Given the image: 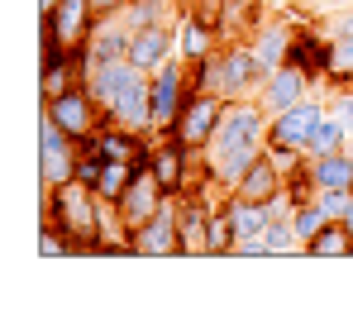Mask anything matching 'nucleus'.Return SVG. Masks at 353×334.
Masks as SVG:
<instances>
[{
	"instance_id": "22",
	"label": "nucleus",
	"mask_w": 353,
	"mask_h": 334,
	"mask_svg": "<svg viewBox=\"0 0 353 334\" xmlns=\"http://www.w3.org/2000/svg\"><path fill=\"white\" fill-rule=\"evenodd\" d=\"M310 258H353V224L349 220H330L310 244H305Z\"/></svg>"
},
{
	"instance_id": "19",
	"label": "nucleus",
	"mask_w": 353,
	"mask_h": 334,
	"mask_svg": "<svg viewBox=\"0 0 353 334\" xmlns=\"http://www.w3.org/2000/svg\"><path fill=\"white\" fill-rule=\"evenodd\" d=\"M305 177H310V191H339L353 186V153H320V158H305Z\"/></svg>"
},
{
	"instance_id": "17",
	"label": "nucleus",
	"mask_w": 353,
	"mask_h": 334,
	"mask_svg": "<svg viewBox=\"0 0 353 334\" xmlns=\"http://www.w3.org/2000/svg\"><path fill=\"white\" fill-rule=\"evenodd\" d=\"M287 191V177H282V163L272 158V153H263V158H253L248 163V172L234 181V196H243V201H272V196H282Z\"/></svg>"
},
{
	"instance_id": "14",
	"label": "nucleus",
	"mask_w": 353,
	"mask_h": 334,
	"mask_svg": "<svg viewBox=\"0 0 353 334\" xmlns=\"http://www.w3.org/2000/svg\"><path fill=\"white\" fill-rule=\"evenodd\" d=\"M129 39H134V29L124 24V14H101V19H96V29H91V39H86V48H77L81 72H86V62L129 57Z\"/></svg>"
},
{
	"instance_id": "6",
	"label": "nucleus",
	"mask_w": 353,
	"mask_h": 334,
	"mask_svg": "<svg viewBox=\"0 0 353 334\" xmlns=\"http://www.w3.org/2000/svg\"><path fill=\"white\" fill-rule=\"evenodd\" d=\"M191 91H196V81H191V72L181 67V57H168L163 67H153L148 72V96H153V129L158 134H172L176 115L181 106L191 101Z\"/></svg>"
},
{
	"instance_id": "27",
	"label": "nucleus",
	"mask_w": 353,
	"mask_h": 334,
	"mask_svg": "<svg viewBox=\"0 0 353 334\" xmlns=\"http://www.w3.org/2000/svg\"><path fill=\"white\" fill-rule=\"evenodd\" d=\"M134 172H139V163H110V158H105L101 177H96V196H101V201H119L124 186L134 181Z\"/></svg>"
},
{
	"instance_id": "28",
	"label": "nucleus",
	"mask_w": 353,
	"mask_h": 334,
	"mask_svg": "<svg viewBox=\"0 0 353 334\" xmlns=\"http://www.w3.org/2000/svg\"><path fill=\"white\" fill-rule=\"evenodd\" d=\"M263 244H268V253H305V244H301V234H296L292 215H277V220L268 224Z\"/></svg>"
},
{
	"instance_id": "8",
	"label": "nucleus",
	"mask_w": 353,
	"mask_h": 334,
	"mask_svg": "<svg viewBox=\"0 0 353 334\" xmlns=\"http://www.w3.org/2000/svg\"><path fill=\"white\" fill-rule=\"evenodd\" d=\"M43 110L53 115L62 129L77 139V144H86V139L105 124V110L91 101V91H86V86H72V91H62V96H53V101H43Z\"/></svg>"
},
{
	"instance_id": "16",
	"label": "nucleus",
	"mask_w": 353,
	"mask_h": 334,
	"mask_svg": "<svg viewBox=\"0 0 353 334\" xmlns=\"http://www.w3.org/2000/svg\"><path fill=\"white\" fill-rule=\"evenodd\" d=\"M172 53H176V29L172 24H148V29H134V39H129V62H134L139 72L163 67Z\"/></svg>"
},
{
	"instance_id": "26",
	"label": "nucleus",
	"mask_w": 353,
	"mask_h": 334,
	"mask_svg": "<svg viewBox=\"0 0 353 334\" xmlns=\"http://www.w3.org/2000/svg\"><path fill=\"white\" fill-rule=\"evenodd\" d=\"M124 24L129 29H148V24H172V0H129L124 10Z\"/></svg>"
},
{
	"instance_id": "21",
	"label": "nucleus",
	"mask_w": 353,
	"mask_h": 334,
	"mask_svg": "<svg viewBox=\"0 0 353 334\" xmlns=\"http://www.w3.org/2000/svg\"><path fill=\"white\" fill-rule=\"evenodd\" d=\"M215 39H220V34H215V24H205V19H196V14H191V19H181V29H176V57L196 67V62H205V57L220 48Z\"/></svg>"
},
{
	"instance_id": "4",
	"label": "nucleus",
	"mask_w": 353,
	"mask_h": 334,
	"mask_svg": "<svg viewBox=\"0 0 353 334\" xmlns=\"http://www.w3.org/2000/svg\"><path fill=\"white\" fill-rule=\"evenodd\" d=\"M320 119H325V101L310 91L305 101H296L292 110L268 119V153L282 167H292L296 158H305V144H310V134H315Z\"/></svg>"
},
{
	"instance_id": "34",
	"label": "nucleus",
	"mask_w": 353,
	"mask_h": 334,
	"mask_svg": "<svg viewBox=\"0 0 353 334\" xmlns=\"http://www.w3.org/2000/svg\"><path fill=\"white\" fill-rule=\"evenodd\" d=\"M349 5H353V0H349Z\"/></svg>"
},
{
	"instance_id": "32",
	"label": "nucleus",
	"mask_w": 353,
	"mask_h": 334,
	"mask_svg": "<svg viewBox=\"0 0 353 334\" xmlns=\"http://www.w3.org/2000/svg\"><path fill=\"white\" fill-rule=\"evenodd\" d=\"M339 119L349 124V134H353V91H344V96H339Z\"/></svg>"
},
{
	"instance_id": "13",
	"label": "nucleus",
	"mask_w": 353,
	"mask_h": 334,
	"mask_svg": "<svg viewBox=\"0 0 353 334\" xmlns=\"http://www.w3.org/2000/svg\"><path fill=\"white\" fill-rule=\"evenodd\" d=\"M134 253L143 258H172L181 253V224H176V196H168V206L153 215L148 224L134 229Z\"/></svg>"
},
{
	"instance_id": "33",
	"label": "nucleus",
	"mask_w": 353,
	"mask_h": 334,
	"mask_svg": "<svg viewBox=\"0 0 353 334\" xmlns=\"http://www.w3.org/2000/svg\"><path fill=\"white\" fill-rule=\"evenodd\" d=\"M58 10V0H39V14H53Z\"/></svg>"
},
{
	"instance_id": "3",
	"label": "nucleus",
	"mask_w": 353,
	"mask_h": 334,
	"mask_svg": "<svg viewBox=\"0 0 353 334\" xmlns=\"http://www.w3.org/2000/svg\"><path fill=\"white\" fill-rule=\"evenodd\" d=\"M43 220H53L72 239V253H101L96 229H101V196L86 181H67L58 191H43Z\"/></svg>"
},
{
	"instance_id": "23",
	"label": "nucleus",
	"mask_w": 353,
	"mask_h": 334,
	"mask_svg": "<svg viewBox=\"0 0 353 334\" xmlns=\"http://www.w3.org/2000/svg\"><path fill=\"white\" fill-rule=\"evenodd\" d=\"M325 34H330V72L334 77H353V5L344 19H330L325 24Z\"/></svg>"
},
{
	"instance_id": "7",
	"label": "nucleus",
	"mask_w": 353,
	"mask_h": 334,
	"mask_svg": "<svg viewBox=\"0 0 353 334\" xmlns=\"http://www.w3.org/2000/svg\"><path fill=\"white\" fill-rule=\"evenodd\" d=\"M220 115H225V101L215 91H191V101L181 106V115L172 124V139L181 148H191V153H205L215 129H220Z\"/></svg>"
},
{
	"instance_id": "31",
	"label": "nucleus",
	"mask_w": 353,
	"mask_h": 334,
	"mask_svg": "<svg viewBox=\"0 0 353 334\" xmlns=\"http://www.w3.org/2000/svg\"><path fill=\"white\" fill-rule=\"evenodd\" d=\"M124 5H129V0H91V10H96V19H101V14H119Z\"/></svg>"
},
{
	"instance_id": "25",
	"label": "nucleus",
	"mask_w": 353,
	"mask_h": 334,
	"mask_svg": "<svg viewBox=\"0 0 353 334\" xmlns=\"http://www.w3.org/2000/svg\"><path fill=\"white\" fill-rule=\"evenodd\" d=\"M215 34L225 43H239V34H253V5L248 0H225L220 19H215Z\"/></svg>"
},
{
	"instance_id": "12",
	"label": "nucleus",
	"mask_w": 353,
	"mask_h": 334,
	"mask_svg": "<svg viewBox=\"0 0 353 334\" xmlns=\"http://www.w3.org/2000/svg\"><path fill=\"white\" fill-rule=\"evenodd\" d=\"M105 124H119L129 134H148L153 129V96H148V72H139L115 101L105 106Z\"/></svg>"
},
{
	"instance_id": "15",
	"label": "nucleus",
	"mask_w": 353,
	"mask_h": 334,
	"mask_svg": "<svg viewBox=\"0 0 353 334\" xmlns=\"http://www.w3.org/2000/svg\"><path fill=\"white\" fill-rule=\"evenodd\" d=\"M186 158H191V148H181L172 134H163V139L148 144V158L143 163L153 167V177L163 181L168 196H181V186H186Z\"/></svg>"
},
{
	"instance_id": "18",
	"label": "nucleus",
	"mask_w": 353,
	"mask_h": 334,
	"mask_svg": "<svg viewBox=\"0 0 353 334\" xmlns=\"http://www.w3.org/2000/svg\"><path fill=\"white\" fill-rule=\"evenodd\" d=\"M296 34L292 24H282V19H272V24H263V29H253V53L258 62L272 72V67H287L292 62V48H296Z\"/></svg>"
},
{
	"instance_id": "24",
	"label": "nucleus",
	"mask_w": 353,
	"mask_h": 334,
	"mask_svg": "<svg viewBox=\"0 0 353 334\" xmlns=\"http://www.w3.org/2000/svg\"><path fill=\"white\" fill-rule=\"evenodd\" d=\"M349 124L339 119V115H325L320 124H315V134H310V144H305V158H320V153H339V148H349Z\"/></svg>"
},
{
	"instance_id": "5",
	"label": "nucleus",
	"mask_w": 353,
	"mask_h": 334,
	"mask_svg": "<svg viewBox=\"0 0 353 334\" xmlns=\"http://www.w3.org/2000/svg\"><path fill=\"white\" fill-rule=\"evenodd\" d=\"M77 153H81V144L58 119L48 110L39 115V181H43V191H58L77 177Z\"/></svg>"
},
{
	"instance_id": "9",
	"label": "nucleus",
	"mask_w": 353,
	"mask_h": 334,
	"mask_svg": "<svg viewBox=\"0 0 353 334\" xmlns=\"http://www.w3.org/2000/svg\"><path fill=\"white\" fill-rule=\"evenodd\" d=\"M91 29H96V10H91V0H58V10L43 14V24H39L43 39H58L62 48H72V53L86 48Z\"/></svg>"
},
{
	"instance_id": "35",
	"label": "nucleus",
	"mask_w": 353,
	"mask_h": 334,
	"mask_svg": "<svg viewBox=\"0 0 353 334\" xmlns=\"http://www.w3.org/2000/svg\"><path fill=\"white\" fill-rule=\"evenodd\" d=\"M349 224H353V220H349Z\"/></svg>"
},
{
	"instance_id": "10",
	"label": "nucleus",
	"mask_w": 353,
	"mask_h": 334,
	"mask_svg": "<svg viewBox=\"0 0 353 334\" xmlns=\"http://www.w3.org/2000/svg\"><path fill=\"white\" fill-rule=\"evenodd\" d=\"M115 206H119V215H124V224H129V229H139V224H148L163 206H168V191H163V181L153 177V167L139 163L134 181L124 186V196H119Z\"/></svg>"
},
{
	"instance_id": "30",
	"label": "nucleus",
	"mask_w": 353,
	"mask_h": 334,
	"mask_svg": "<svg viewBox=\"0 0 353 334\" xmlns=\"http://www.w3.org/2000/svg\"><path fill=\"white\" fill-rule=\"evenodd\" d=\"M39 253L43 258H62V253H72V239L53 220H43V229H39Z\"/></svg>"
},
{
	"instance_id": "2",
	"label": "nucleus",
	"mask_w": 353,
	"mask_h": 334,
	"mask_svg": "<svg viewBox=\"0 0 353 334\" xmlns=\"http://www.w3.org/2000/svg\"><path fill=\"white\" fill-rule=\"evenodd\" d=\"M263 77H268V67L258 62L253 43H225L205 62H196V72H191L196 91H215L220 101H253Z\"/></svg>"
},
{
	"instance_id": "20",
	"label": "nucleus",
	"mask_w": 353,
	"mask_h": 334,
	"mask_svg": "<svg viewBox=\"0 0 353 334\" xmlns=\"http://www.w3.org/2000/svg\"><path fill=\"white\" fill-rule=\"evenodd\" d=\"M225 215H230V224H234V244H253V239H263L268 234V224H272V210L263 206V201H243V196H234L230 191V201H225Z\"/></svg>"
},
{
	"instance_id": "11",
	"label": "nucleus",
	"mask_w": 353,
	"mask_h": 334,
	"mask_svg": "<svg viewBox=\"0 0 353 334\" xmlns=\"http://www.w3.org/2000/svg\"><path fill=\"white\" fill-rule=\"evenodd\" d=\"M305 96H310V72L301 62H287V67H272L263 77V86H258L253 101L268 115H282V110H292L296 101H305Z\"/></svg>"
},
{
	"instance_id": "29",
	"label": "nucleus",
	"mask_w": 353,
	"mask_h": 334,
	"mask_svg": "<svg viewBox=\"0 0 353 334\" xmlns=\"http://www.w3.org/2000/svg\"><path fill=\"white\" fill-rule=\"evenodd\" d=\"M234 224H230V215H225V206L220 210H210V224H205V253L210 258H220V253H234Z\"/></svg>"
},
{
	"instance_id": "1",
	"label": "nucleus",
	"mask_w": 353,
	"mask_h": 334,
	"mask_svg": "<svg viewBox=\"0 0 353 334\" xmlns=\"http://www.w3.org/2000/svg\"><path fill=\"white\" fill-rule=\"evenodd\" d=\"M268 119L272 115L258 101H225L220 129L205 148V172L215 177V186L234 191V181L248 172V163L268 153Z\"/></svg>"
}]
</instances>
